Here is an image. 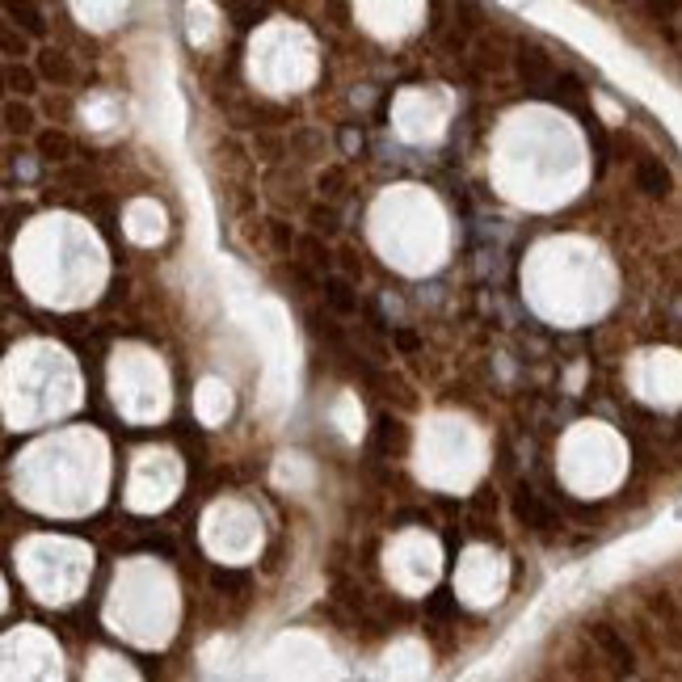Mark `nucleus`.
<instances>
[{
	"label": "nucleus",
	"mask_w": 682,
	"mask_h": 682,
	"mask_svg": "<svg viewBox=\"0 0 682 682\" xmlns=\"http://www.w3.org/2000/svg\"><path fill=\"white\" fill-rule=\"evenodd\" d=\"M586 640H590L598 653H603V661H607V666H611L619 678L632 674V649H628V640L619 636L611 624H590V628H586Z\"/></svg>",
	"instance_id": "f257e3e1"
},
{
	"label": "nucleus",
	"mask_w": 682,
	"mask_h": 682,
	"mask_svg": "<svg viewBox=\"0 0 682 682\" xmlns=\"http://www.w3.org/2000/svg\"><path fill=\"white\" fill-rule=\"evenodd\" d=\"M371 443H375L379 455L400 459V455L409 451V426L400 417H392V413H379L375 417V430H371Z\"/></svg>",
	"instance_id": "f03ea898"
},
{
	"label": "nucleus",
	"mask_w": 682,
	"mask_h": 682,
	"mask_svg": "<svg viewBox=\"0 0 682 682\" xmlns=\"http://www.w3.org/2000/svg\"><path fill=\"white\" fill-rule=\"evenodd\" d=\"M34 72H38V80H47V85H55V89H68L72 80H76V64H72V55H68V51H59V47H43V51H38Z\"/></svg>",
	"instance_id": "7ed1b4c3"
},
{
	"label": "nucleus",
	"mask_w": 682,
	"mask_h": 682,
	"mask_svg": "<svg viewBox=\"0 0 682 682\" xmlns=\"http://www.w3.org/2000/svg\"><path fill=\"white\" fill-rule=\"evenodd\" d=\"M544 97H548V102H556L560 110H573L577 118L590 114V106H586V85H581L573 72H556V80L544 89Z\"/></svg>",
	"instance_id": "20e7f679"
},
{
	"label": "nucleus",
	"mask_w": 682,
	"mask_h": 682,
	"mask_svg": "<svg viewBox=\"0 0 682 682\" xmlns=\"http://www.w3.org/2000/svg\"><path fill=\"white\" fill-rule=\"evenodd\" d=\"M518 72L531 89H548L556 80V68H552V55L539 51V47H518Z\"/></svg>",
	"instance_id": "39448f33"
},
{
	"label": "nucleus",
	"mask_w": 682,
	"mask_h": 682,
	"mask_svg": "<svg viewBox=\"0 0 682 682\" xmlns=\"http://www.w3.org/2000/svg\"><path fill=\"white\" fill-rule=\"evenodd\" d=\"M636 186L645 190L649 198H666L674 190V177L657 156H636Z\"/></svg>",
	"instance_id": "423d86ee"
},
{
	"label": "nucleus",
	"mask_w": 682,
	"mask_h": 682,
	"mask_svg": "<svg viewBox=\"0 0 682 682\" xmlns=\"http://www.w3.org/2000/svg\"><path fill=\"white\" fill-rule=\"evenodd\" d=\"M34 148H38L43 160H51V165H68V160L76 156V139L64 127H43L34 135Z\"/></svg>",
	"instance_id": "0eeeda50"
},
{
	"label": "nucleus",
	"mask_w": 682,
	"mask_h": 682,
	"mask_svg": "<svg viewBox=\"0 0 682 682\" xmlns=\"http://www.w3.org/2000/svg\"><path fill=\"white\" fill-rule=\"evenodd\" d=\"M325 304H329V312L333 316H350V312H358V291H354V283L350 278H337V274H329L325 278Z\"/></svg>",
	"instance_id": "6e6552de"
},
{
	"label": "nucleus",
	"mask_w": 682,
	"mask_h": 682,
	"mask_svg": "<svg viewBox=\"0 0 682 682\" xmlns=\"http://www.w3.org/2000/svg\"><path fill=\"white\" fill-rule=\"evenodd\" d=\"M514 514H518V523H527V527H535V531H548V527H552V510H548L531 489H518V493H514Z\"/></svg>",
	"instance_id": "1a4fd4ad"
},
{
	"label": "nucleus",
	"mask_w": 682,
	"mask_h": 682,
	"mask_svg": "<svg viewBox=\"0 0 682 682\" xmlns=\"http://www.w3.org/2000/svg\"><path fill=\"white\" fill-rule=\"evenodd\" d=\"M5 17H9V22L22 30L26 38H47V13L38 9V5H30V0H22V5L13 0V5L5 9Z\"/></svg>",
	"instance_id": "9d476101"
},
{
	"label": "nucleus",
	"mask_w": 682,
	"mask_h": 682,
	"mask_svg": "<svg viewBox=\"0 0 682 682\" xmlns=\"http://www.w3.org/2000/svg\"><path fill=\"white\" fill-rule=\"evenodd\" d=\"M299 257H304V266L312 270V274H320V278H329V270H333V253H329V245L320 236H304L299 240Z\"/></svg>",
	"instance_id": "9b49d317"
},
{
	"label": "nucleus",
	"mask_w": 682,
	"mask_h": 682,
	"mask_svg": "<svg viewBox=\"0 0 682 682\" xmlns=\"http://www.w3.org/2000/svg\"><path fill=\"white\" fill-rule=\"evenodd\" d=\"M5 131L9 135H38V114H34V106L9 97V102H5Z\"/></svg>",
	"instance_id": "f8f14e48"
},
{
	"label": "nucleus",
	"mask_w": 682,
	"mask_h": 682,
	"mask_svg": "<svg viewBox=\"0 0 682 682\" xmlns=\"http://www.w3.org/2000/svg\"><path fill=\"white\" fill-rule=\"evenodd\" d=\"M5 85H9V93L17 97V102H26V97L38 93V72L30 64H9L5 68Z\"/></svg>",
	"instance_id": "ddd939ff"
},
{
	"label": "nucleus",
	"mask_w": 682,
	"mask_h": 682,
	"mask_svg": "<svg viewBox=\"0 0 682 682\" xmlns=\"http://www.w3.org/2000/svg\"><path fill=\"white\" fill-rule=\"evenodd\" d=\"M266 240L274 245V253L291 257V253H299V240H304V236H299V232L287 224V219H270V224H266Z\"/></svg>",
	"instance_id": "4468645a"
},
{
	"label": "nucleus",
	"mask_w": 682,
	"mask_h": 682,
	"mask_svg": "<svg viewBox=\"0 0 682 682\" xmlns=\"http://www.w3.org/2000/svg\"><path fill=\"white\" fill-rule=\"evenodd\" d=\"M308 325H312V333L325 341V346H333V350H341L346 346V333H341V325H337V316L333 312H312L308 316Z\"/></svg>",
	"instance_id": "2eb2a0df"
},
{
	"label": "nucleus",
	"mask_w": 682,
	"mask_h": 682,
	"mask_svg": "<svg viewBox=\"0 0 682 682\" xmlns=\"http://www.w3.org/2000/svg\"><path fill=\"white\" fill-rule=\"evenodd\" d=\"M308 224H312V236H337L341 232V215H337V207H308Z\"/></svg>",
	"instance_id": "dca6fc26"
},
{
	"label": "nucleus",
	"mask_w": 682,
	"mask_h": 682,
	"mask_svg": "<svg viewBox=\"0 0 682 682\" xmlns=\"http://www.w3.org/2000/svg\"><path fill=\"white\" fill-rule=\"evenodd\" d=\"M653 611H657V619H666V632H670L674 645H682V611L670 603L666 594H657V598H653Z\"/></svg>",
	"instance_id": "f3484780"
},
{
	"label": "nucleus",
	"mask_w": 682,
	"mask_h": 682,
	"mask_svg": "<svg viewBox=\"0 0 682 682\" xmlns=\"http://www.w3.org/2000/svg\"><path fill=\"white\" fill-rule=\"evenodd\" d=\"M0 47H5V55H9V64H22V55L30 51V38L17 30L13 22H5V30H0Z\"/></svg>",
	"instance_id": "a211bd4d"
},
{
	"label": "nucleus",
	"mask_w": 682,
	"mask_h": 682,
	"mask_svg": "<svg viewBox=\"0 0 682 682\" xmlns=\"http://www.w3.org/2000/svg\"><path fill=\"white\" fill-rule=\"evenodd\" d=\"M316 190L325 194V198H341V194H346V169H341V165L320 169V177H316Z\"/></svg>",
	"instance_id": "6ab92c4d"
},
{
	"label": "nucleus",
	"mask_w": 682,
	"mask_h": 682,
	"mask_svg": "<svg viewBox=\"0 0 682 682\" xmlns=\"http://www.w3.org/2000/svg\"><path fill=\"white\" fill-rule=\"evenodd\" d=\"M224 13H228V17H236V26H240V30H249V26H257V22L266 17V9H262V5H224Z\"/></svg>",
	"instance_id": "aec40b11"
},
{
	"label": "nucleus",
	"mask_w": 682,
	"mask_h": 682,
	"mask_svg": "<svg viewBox=\"0 0 682 682\" xmlns=\"http://www.w3.org/2000/svg\"><path fill=\"white\" fill-rule=\"evenodd\" d=\"M211 581H215L219 590H245V577H240V573H224V569H215V573H211Z\"/></svg>",
	"instance_id": "412c9836"
},
{
	"label": "nucleus",
	"mask_w": 682,
	"mask_h": 682,
	"mask_svg": "<svg viewBox=\"0 0 682 682\" xmlns=\"http://www.w3.org/2000/svg\"><path fill=\"white\" fill-rule=\"evenodd\" d=\"M430 611H434V615H451V611H459V607H455V598H451L447 590H438V594L430 598Z\"/></svg>",
	"instance_id": "4be33fe9"
},
{
	"label": "nucleus",
	"mask_w": 682,
	"mask_h": 682,
	"mask_svg": "<svg viewBox=\"0 0 682 682\" xmlns=\"http://www.w3.org/2000/svg\"><path fill=\"white\" fill-rule=\"evenodd\" d=\"M392 341H396V346H400V350H405V354H413V350L421 346V341H417V337H413L409 329H400V333H392Z\"/></svg>",
	"instance_id": "5701e85b"
}]
</instances>
